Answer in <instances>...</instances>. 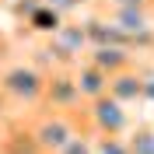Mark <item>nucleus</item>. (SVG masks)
I'll list each match as a JSON object with an SVG mask.
<instances>
[{
  "label": "nucleus",
  "mask_w": 154,
  "mask_h": 154,
  "mask_svg": "<svg viewBox=\"0 0 154 154\" xmlns=\"http://www.w3.org/2000/svg\"><path fill=\"white\" fill-rule=\"evenodd\" d=\"M49 70H42L32 60H14L0 67V98L14 109H42Z\"/></svg>",
  "instance_id": "1"
},
{
  "label": "nucleus",
  "mask_w": 154,
  "mask_h": 154,
  "mask_svg": "<svg viewBox=\"0 0 154 154\" xmlns=\"http://www.w3.org/2000/svg\"><path fill=\"white\" fill-rule=\"evenodd\" d=\"M81 116H70V112H49V109H42V112L32 119V133H35V140H38V147L46 154H56V151H63V147L74 140L77 133H81Z\"/></svg>",
  "instance_id": "2"
},
{
  "label": "nucleus",
  "mask_w": 154,
  "mask_h": 154,
  "mask_svg": "<svg viewBox=\"0 0 154 154\" xmlns=\"http://www.w3.org/2000/svg\"><path fill=\"white\" fill-rule=\"evenodd\" d=\"M84 119L91 126L95 137H126L130 126H133V116H130V105L116 102L112 95H102L95 102L84 105Z\"/></svg>",
  "instance_id": "3"
},
{
  "label": "nucleus",
  "mask_w": 154,
  "mask_h": 154,
  "mask_svg": "<svg viewBox=\"0 0 154 154\" xmlns=\"http://www.w3.org/2000/svg\"><path fill=\"white\" fill-rule=\"evenodd\" d=\"M84 105H88V102L81 98V88H77L74 70H49L46 95H42V109H49V112L81 116V112H84Z\"/></svg>",
  "instance_id": "4"
},
{
  "label": "nucleus",
  "mask_w": 154,
  "mask_h": 154,
  "mask_svg": "<svg viewBox=\"0 0 154 154\" xmlns=\"http://www.w3.org/2000/svg\"><path fill=\"white\" fill-rule=\"evenodd\" d=\"M109 95L123 105H133V102H144L147 98V88H144V70L140 67H130L123 74H112L109 77Z\"/></svg>",
  "instance_id": "5"
},
{
  "label": "nucleus",
  "mask_w": 154,
  "mask_h": 154,
  "mask_svg": "<svg viewBox=\"0 0 154 154\" xmlns=\"http://www.w3.org/2000/svg\"><path fill=\"white\" fill-rule=\"evenodd\" d=\"M84 60H91L95 67H102L109 77L137 67V63H133V49H126V46H91Z\"/></svg>",
  "instance_id": "6"
},
{
  "label": "nucleus",
  "mask_w": 154,
  "mask_h": 154,
  "mask_svg": "<svg viewBox=\"0 0 154 154\" xmlns=\"http://www.w3.org/2000/svg\"><path fill=\"white\" fill-rule=\"evenodd\" d=\"M74 77H77V88H81V98L84 102H95V98L109 95V74L102 67H95L91 60H81L74 67Z\"/></svg>",
  "instance_id": "7"
},
{
  "label": "nucleus",
  "mask_w": 154,
  "mask_h": 154,
  "mask_svg": "<svg viewBox=\"0 0 154 154\" xmlns=\"http://www.w3.org/2000/svg\"><path fill=\"white\" fill-rule=\"evenodd\" d=\"M0 154H46V151L38 147L32 126H11L0 137Z\"/></svg>",
  "instance_id": "8"
},
{
  "label": "nucleus",
  "mask_w": 154,
  "mask_h": 154,
  "mask_svg": "<svg viewBox=\"0 0 154 154\" xmlns=\"http://www.w3.org/2000/svg\"><path fill=\"white\" fill-rule=\"evenodd\" d=\"M126 140H130V151L133 154H154V123L133 126V130L126 133Z\"/></svg>",
  "instance_id": "9"
},
{
  "label": "nucleus",
  "mask_w": 154,
  "mask_h": 154,
  "mask_svg": "<svg viewBox=\"0 0 154 154\" xmlns=\"http://www.w3.org/2000/svg\"><path fill=\"white\" fill-rule=\"evenodd\" d=\"M95 154H133L126 137H95Z\"/></svg>",
  "instance_id": "10"
},
{
  "label": "nucleus",
  "mask_w": 154,
  "mask_h": 154,
  "mask_svg": "<svg viewBox=\"0 0 154 154\" xmlns=\"http://www.w3.org/2000/svg\"><path fill=\"white\" fill-rule=\"evenodd\" d=\"M42 4H49V7H53V11H60L63 18H70V14H77V11L91 7L95 0H42Z\"/></svg>",
  "instance_id": "11"
},
{
  "label": "nucleus",
  "mask_w": 154,
  "mask_h": 154,
  "mask_svg": "<svg viewBox=\"0 0 154 154\" xmlns=\"http://www.w3.org/2000/svg\"><path fill=\"white\" fill-rule=\"evenodd\" d=\"M109 7H154V0H109Z\"/></svg>",
  "instance_id": "12"
}]
</instances>
